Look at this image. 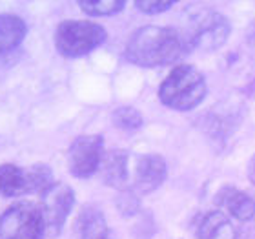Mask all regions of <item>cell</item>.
I'll return each mask as SVG.
<instances>
[{
	"label": "cell",
	"mask_w": 255,
	"mask_h": 239,
	"mask_svg": "<svg viewBox=\"0 0 255 239\" xmlns=\"http://www.w3.org/2000/svg\"><path fill=\"white\" fill-rule=\"evenodd\" d=\"M184 51L181 33L162 26L138 27L126 44V59L142 68H159L175 62Z\"/></svg>",
	"instance_id": "cell-1"
},
{
	"label": "cell",
	"mask_w": 255,
	"mask_h": 239,
	"mask_svg": "<svg viewBox=\"0 0 255 239\" xmlns=\"http://www.w3.org/2000/svg\"><path fill=\"white\" fill-rule=\"evenodd\" d=\"M232 33L230 20L215 9L197 7L186 15V26L181 31L184 49L215 51L226 44Z\"/></svg>",
	"instance_id": "cell-2"
},
{
	"label": "cell",
	"mask_w": 255,
	"mask_h": 239,
	"mask_svg": "<svg viewBox=\"0 0 255 239\" xmlns=\"http://www.w3.org/2000/svg\"><path fill=\"white\" fill-rule=\"evenodd\" d=\"M206 97L204 75L190 64H181L171 69V73L162 80L159 88V99L164 106L188 112L199 106Z\"/></svg>",
	"instance_id": "cell-3"
},
{
	"label": "cell",
	"mask_w": 255,
	"mask_h": 239,
	"mask_svg": "<svg viewBox=\"0 0 255 239\" xmlns=\"http://www.w3.org/2000/svg\"><path fill=\"white\" fill-rule=\"evenodd\" d=\"M106 40V29L91 20H64L55 29V48L62 57L77 59Z\"/></svg>",
	"instance_id": "cell-4"
},
{
	"label": "cell",
	"mask_w": 255,
	"mask_h": 239,
	"mask_svg": "<svg viewBox=\"0 0 255 239\" xmlns=\"http://www.w3.org/2000/svg\"><path fill=\"white\" fill-rule=\"evenodd\" d=\"M46 236V219L38 203H15L0 214V239H44Z\"/></svg>",
	"instance_id": "cell-5"
},
{
	"label": "cell",
	"mask_w": 255,
	"mask_h": 239,
	"mask_svg": "<svg viewBox=\"0 0 255 239\" xmlns=\"http://www.w3.org/2000/svg\"><path fill=\"white\" fill-rule=\"evenodd\" d=\"M104 139L99 133L79 135L68 150V170L73 177L88 179L101 170Z\"/></svg>",
	"instance_id": "cell-6"
},
{
	"label": "cell",
	"mask_w": 255,
	"mask_h": 239,
	"mask_svg": "<svg viewBox=\"0 0 255 239\" xmlns=\"http://www.w3.org/2000/svg\"><path fill=\"white\" fill-rule=\"evenodd\" d=\"M38 205L42 208L48 238H57L62 232L64 223L75 205V192L66 183H53L48 190L40 194Z\"/></svg>",
	"instance_id": "cell-7"
},
{
	"label": "cell",
	"mask_w": 255,
	"mask_h": 239,
	"mask_svg": "<svg viewBox=\"0 0 255 239\" xmlns=\"http://www.w3.org/2000/svg\"><path fill=\"white\" fill-rule=\"evenodd\" d=\"M131 165L129 192L133 194H151L164 183L168 174L166 161L155 154L137 155L131 159Z\"/></svg>",
	"instance_id": "cell-8"
},
{
	"label": "cell",
	"mask_w": 255,
	"mask_h": 239,
	"mask_svg": "<svg viewBox=\"0 0 255 239\" xmlns=\"http://www.w3.org/2000/svg\"><path fill=\"white\" fill-rule=\"evenodd\" d=\"M131 159L133 155L126 150L115 148L104 154L101 163V176L108 186L119 188L123 192H129L131 181Z\"/></svg>",
	"instance_id": "cell-9"
},
{
	"label": "cell",
	"mask_w": 255,
	"mask_h": 239,
	"mask_svg": "<svg viewBox=\"0 0 255 239\" xmlns=\"http://www.w3.org/2000/svg\"><path fill=\"white\" fill-rule=\"evenodd\" d=\"M75 234L77 239H108L112 236L104 214L93 205L80 208L79 216L75 219Z\"/></svg>",
	"instance_id": "cell-10"
},
{
	"label": "cell",
	"mask_w": 255,
	"mask_h": 239,
	"mask_svg": "<svg viewBox=\"0 0 255 239\" xmlns=\"http://www.w3.org/2000/svg\"><path fill=\"white\" fill-rule=\"evenodd\" d=\"M217 205L226 208L239 221H250L255 218V199L235 186H224L219 190Z\"/></svg>",
	"instance_id": "cell-11"
},
{
	"label": "cell",
	"mask_w": 255,
	"mask_h": 239,
	"mask_svg": "<svg viewBox=\"0 0 255 239\" xmlns=\"http://www.w3.org/2000/svg\"><path fill=\"white\" fill-rule=\"evenodd\" d=\"M31 194L29 172L13 163L0 165V196L2 197H20Z\"/></svg>",
	"instance_id": "cell-12"
},
{
	"label": "cell",
	"mask_w": 255,
	"mask_h": 239,
	"mask_svg": "<svg viewBox=\"0 0 255 239\" xmlns=\"http://www.w3.org/2000/svg\"><path fill=\"white\" fill-rule=\"evenodd\" d=\"M27 26L20 16L0 13V53H7L18 48L26 37Z\"/></svg>",
	"instance_id": "cell-13"
},
{
	"label": "cell",
	"mask_w": 255,
	"mask_h": 239,
	"mask_svg": "<svg viewBox=\"0 0 255 239\" xmlns=\"http://www.w3.org/2000/svg\"><path fill=\"white\" fill-rule=\"evenodd\" d=\"M199 239H235V229L223 212H210L197 227Z\"/></svg>",
	"instance_id": "cell-14"
},
{
	"label": "cell",
	"mask_w": 255,
	"mask_h": 239,
	"mask_svg": "<svg viewBox=\"0 0 255 239\" xmlns=\"http://www.w3.org/2000/svg\"><path fill=\"white\" fill-rule=\"evenodd\" d=\"M79 7L90 16H110L117 15L124 9V0H79Z\"/></svg>",
	"instance_id": "cell-15"
},
{
	"label": "cell",
	"mask_w": 255,
	"mask_h": 239,
	"mask_svg": "<svg viewBox=\"0 0 255 239\" xmlns=\"http://www.w3.org/2000/svg\"><path fill=\"white\" fill-rule=\"evenodd\" d=\"M112 119H113V124L117 128H121V130H124V132H135V130H138V128L142 126V122H144L140 112L133 106L117 108V110L113 112Z\"/></svg>",
	"instance_id": "cell-16"
},
{
	"label": "cell",
	"mask_w": 255,
	"mask_h": 239,
	"mask_svg": "<svg viewBox=\"0 0 255 239\" xmlns=\"http://www.w3.org/2000/svg\"><path fill=\"white\" fill-rule=\"evenodd\" d=\"M173 4H175L173 0H137L135 7L142 13H148V15H159V13L171 9Z\"/></svg>",
	"instance_id": "cell-17"
},
{
	"label": "cell",
	"mask_w": 255,
	"mask_h": 239,
	"mask_svg": "<svg viewBox=\"0 0 255 239\" xmlns=\"http://www.w3.org/2000/svg\"><path fill=\"white\" fill-rule=\"evenodd\" d=\"M248 177H250L252 185L255 186V155L250 159V165H248Z\"/></svg>",
	"instance_id": "cell-18"
},
{
	"label": "cell",
	"mask_w": 255,
	"mask_h": 239,
	"mask_svg": "<svg viewBox=\"0 0 255 239\" xmlns=\"http://www.w3.org/2000/svg\"><path fill=\"white\" fill-rule=\"evenodd\" d=\"M248 44H250V48L255 51V24L252 26L250 31H248Z\"/></svg>",
	"instance_id": "cell-19"
},
{
	"label": "cell",
	"mask_w": 255,
	"mask_h": 239,
	"mask_svg": "<svg viewBox=\"0 0 255 239\" xmlns=\"http://www.w3.org/2000/svg\"><path fill=\"white\" fill-rule=\"evenodd\" d=\"M108 239H115V238H113V236H110V238H108Z\"/></svg>",
	"instance_id": "cell-20"
}]
</instances>
